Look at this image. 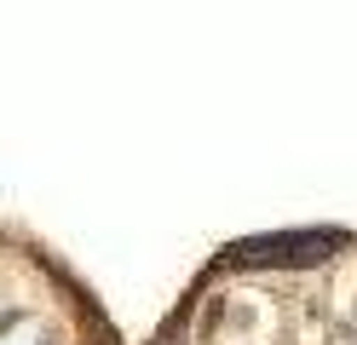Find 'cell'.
Segmentation results:
<instances>
[{"instance_id": "6da1fadb", "label": "cell", "mask_w": 357, "mask_h": 345, "mask_svg": "<svg viewBox=\"0 0 357 345\" xmlns=\"http://www.w3.org/2000/svg\"><path fill=\"white\" fill-rule=\"evenodd\" d=\"M0 345H116L75 270L6 219H0Z\"/></svg>"}, {"instance_id": "7a4b0ae2", "label": "cell", "mask_w": 357, "mask_h": 345, "mask_svg": "<svg viewBox=\"0 0 357 345\" xmlns=\"http://www.w3.org/2000/svg\"><path fill=\"white\" fill-rule=\"evenodd\" d=\"M340 247H346L340 230H265V236L231 242L225 259L248 270H311V265H328Z\"/></svg>"}]
</instances>
